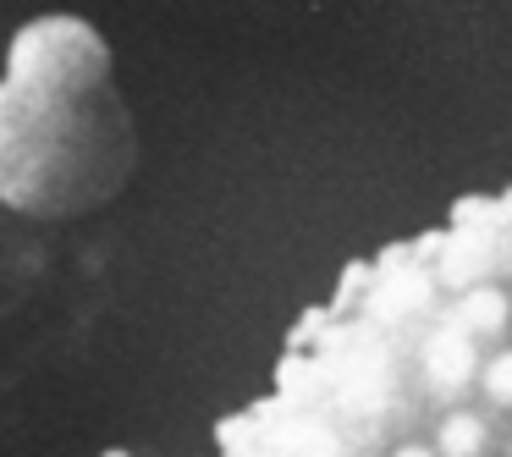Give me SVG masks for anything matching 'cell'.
<instances>
[{
  "instance_id": "cell-1",
  "label": "cell",
  "mask_w": 512,
  "mask_h": 457,
  "mask_svg": "<svg viewBox=\"0 0 512 457\" xmlns=\"http://www.w3.org/2000/svg\"><path fill=\"white\" fill-rule=\"evenodd\" d=\"M133 160L105 45L72 17L23 28L0 72V199L23 215H83L133 177Z\"/></svg>"
}]
</instances>
